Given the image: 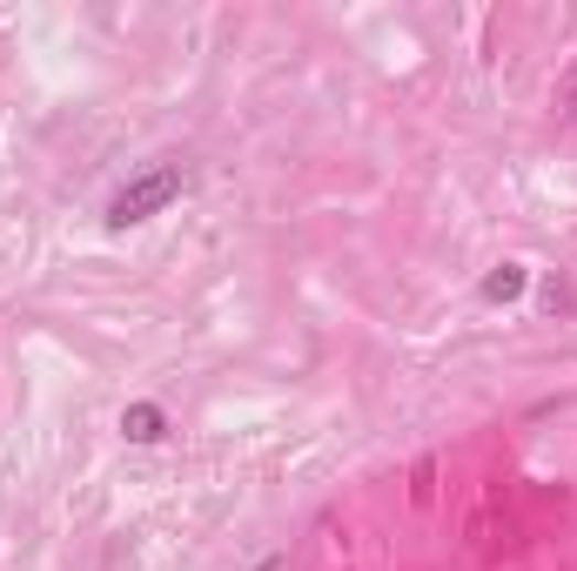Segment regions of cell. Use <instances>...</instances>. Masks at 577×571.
<instances>
[{
	"instance_id": "obj_1",
	"label": "cell",
	"mask_w": 577,
	"mask_h": 571,
	"mask_svg": "<svg viewBox=\"0 0 577 571\" xmlns=\"http://www.w3.org/2000/svg\"><path fill=\"white\" fill-rule=\"evenodd\" d=\"M182 161H154V169H141L115 202H108V229H135V222H148V215H161L175 195H182Z\"/></svg>"
},
{
	"instance_id": "obj_3",
	"label": "cell",
	"mask_w": 577,
	"mask_h": 571,
	"mask_svg": "<svg viewBox=\"0 0 577 571\" xmlns=\"http://www.w3.org/2000/svg\"><path fill=\"white\" fill-rule=\"evenodd\" d=\"M524 283H531V276H524V263L490 269V276H483V303H517V296H524Z\"/></svg>"
},
{
	"instance_id": "obj_4",
	"label": "cell",
	"mask_w": 577,
	"mask_h": 571,
	"mask_svg": "<svg viewBox=\"0 0 577 571\" xmlns=\"http://www.w3.org/2000/svg\"><path fill=\"white\" fill-rule=\"evenodd\" d=\"M276 564H282V558H263V564H256V571H276Z\"/></svg>"
},
{
	"instance_id": "obj_2",
	"label": "cell",
	"mask_w": 577,
	"mask_h": 571,
	"mask_svg": "<svg viewBox=\"0 0 577 571\" xmlns=\"http://www.w3.org/2000/svg\"><path fill=\"white\" fill-rule=\"evenodd\" d=\"M121 437H128V444H161V437H169L161 403H128V411H121Z\"/></svg>"
}]
</instances>
